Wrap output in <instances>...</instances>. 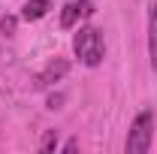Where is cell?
I'll use <instances>...</instances> for the list:
<instances>
[{"mask_svg":"<svg viewBox=\"0 0 157 154\" xmlns=\"http://www.w3.org/2000/svg\"><path fill=\"white\" fill-rule=\"evenodd\" d=\"M154 109H142L136 118H133V124H130V130H127V142H124V148L133 154H142L151 148V142H154Z\"/></svg>","mask_w":157,"mask_h":154,"instance_id":"7a4b0ae2","label":"cell"},{"mask_svg":"<svg viewBox=\"0 0 157 154\" xmlns=\"http://www.w3.org/2000/svg\"><path fill=\"white\" fill-rule=\"evenodd\" d=\"M67 70H70V64H67L63 58H55L52 64H45V70L36 76V88H48V85L60 82V79L67 76Z\"/></svg>","mask_w":157,"mask_h":154,"instance_id":"277c9868","label":"cell"},{"mask_svg":"<svg viewBox=\"0 0 157 154\" xmlns=\"http://www.w3.org/2000/svg\"><path fill=\"white\" fill-rule=\"evenodd\" d=\"M148 60L151 70H157V0H148Z\"/></svg>","mask_w":157,"mask_h":154,"instance_id":"5b68a950","label":"cell"},{"mask_svg":"<svg viewBox=\"0 0 157 154\" xmlns=\"http://www.w3.org/2000/svg\"><path fill=\"white\" fill-rule=\"evenodd\" d=\"M39 151H58V130H45L42 139H39Z\"/></svg>","mask_w":157,"mask_h":154,"instance_id":"52a82bcc","label":"cell"},{"mask_svg":"<svg viewBox=\"0 0 157 154\" xmlns=\"http://www.w3.org/2000/svg\"><path fill=\"white\" fill-rule=\"evenodd\" d=\"M94 15V3L91 0H70L63 9H60V27L63 30H73L82 21H88Z\"/></svg>","mask_w":157,"mask_h":154,"instance_id":"3957f363","label":"cell"},{"mask_svg":"<svg viewBox=\"0 0 157 154\" xmlns=\"http://www.w3.org/2000/svg\"><path fill=\"white\" fill-rule=\"evenodd\" d=\"M0 33H3V37H12V33H15V15L0 18Z\"/></svg>","mask_w":157,"mask_h":154,"instance_id":"ba28073f","label":"cell"},{"mask_svg":"<svg viewBox=\"0 0 157 154\" xmlns=\"http://www.w3.org/2000/svg\"><path fill=\"white\" fill-rule=\"evenodd\" d=\"M48 9H52V0H27L21 6V18L24 21H39V18L48 15Z\"/></svg>","mask_w":157,"mask_h":154,"instance_id":"8992f818","label":"cell"},{"mask_svg":"<svg viewBox=\"0 0 157 154\" xmlns=\"http://www.w3.org/2000/svg\"><path fill=\"white\" fill-rule=\"evenodd\" d=\"M73 52L85 67H100L106 58V39L103 30L97 27H78V33L73 37Z\"/></svg>","mask_w":157,"mask_h":154,"instance_id":"6da1fadb","label":"cell"}]
</instances>
